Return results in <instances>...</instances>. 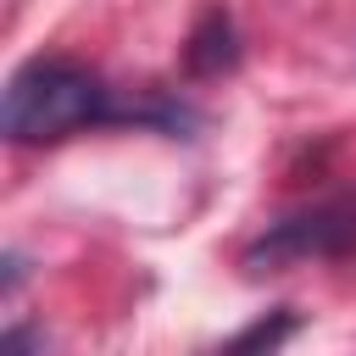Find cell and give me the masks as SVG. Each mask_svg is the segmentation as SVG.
I'll list each match as a JSON object with an SVG mask.
<instances>
[{"mask_svg":"<svg viewBox=\"0 0 356 356\" xmlns=\"http://www.w3.org/2000/svg\"><path fill=\"white\" fill-rule=\"evenodd\" d=\"M106 122H161V128H184V111L172 106H128L95 67L67 61V56H33L6 78L0 95V134L11 145H56L72 139L83 128H106Z\"/></svg>","mask_w":356,"mask_h":356,"instance_id":"cell-1","label":"cell"},{"mask_svg":"<svg viewBox=\"0 0 356 356\" xmlns=\"http://www.w3.org/2000/svg\"><path fill=\"white\" fill-rule=\"evenodd\" d=\"M350 250H356V189L273 217L239 250V267L250 278H261V273H289V267H306V261H334V256H350Z\"/></svg>","mask_w":356,"mask_h":356,"instance_id":"cell-2","label":"cell"},{"mask_svg":"<svg viewBox=\"0 0 356 356\" xmlns=\"http://www.w3.org/2000/svg\"><path fill=\"white\" fill-rule=\"evenodd\" d=\"M184 67L195 78H217L228 67H239V33H234V17L222 6H206L195 33H189V50H184Z\"/></svg>","mask_w":356,"mask_h":356,"instance_id":"cell-3","label":"cell"},{"mask_svg":"<svg viewBox=\"0 0 356 356\" xmlns=\"http://www.w3.org/2000/svg\"><path fill=\"white\" fill-rule=\"evenodd\" d=\"M289 334H295V317H289V306H278L273 317H256L250 328H239L228 345H234V350H250V345H267V350H273V345H284Z\"/></svg>","mask_w":356,"mask_h":356,"instance_id":"cell-4","label":"cell"},{"mask_svg":"<svg viewBox=\"0 0 356 356\" xmlns=\"http://www.w3.org/2000/svg\"><path fill=\"white\" fill-rule=\"evenodd\" d=\"M6 345H28V350H44L50 334L44 328H6Z\"/></svg>","mask_w":356,"mask_h":356,"instance_id":"cell-5","label":"cell"},{"mask_svg":"<svg viewBox=\"0 0 356 356\" xmlns=\"http://www.w3.org/2000/svg\"><path fill=\"white\" fill-rule=\"evenodd\" d=\"M17 289H22V256H17V250H6V300H11Z\"/></svg>","mask_w":356,"mask_h":356,"instance_id":"cell-6","label":"cell"}]
</instances>
